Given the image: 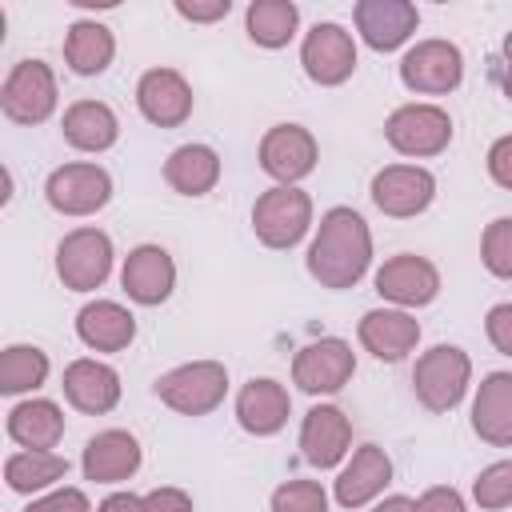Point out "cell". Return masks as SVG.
Returning <instances> with one entry per match:
<instances>
[{
    "label": "cell",
    "instance_id": "1",
    "mask_svg": "<svg viewBox=\"0 0 512 512\" xmlns=\"http://www.w3.org/2000/svg\"><path fill=\"white\" fill-rule=\"evenodd\" d=\"M304 268L328 292L356 288L372 268V228H368V220L348 204L328 208L320 216L316 232H312V244L304 252Z\"/></svg>",
    "mask_w": 512,
    "mask_h": 512
},
{
    "label": "cell",
    "instance_id": "2",
    "mask_svg": "<svg viewBox=\"0 0 512 512\" xmlns=\"http://www.w3.org/2000/svg\"><path fill=\"white\" fill-rule=\"evenodd\" d=\"M468 388H472V356L460 344H432L428 352L416 356L412 392L428 412L444 416V412L460 408Z\"/></svg>",
    "mask_w": 512,
    "mask_h": 512
},
{
    "label": "cell",
    "instance_id": "3",
    "mask_svg": "<svg viewBox=\"0 0 512 512\" xmlns=\"http://www.w3.org/2000/svg\"><path fill=\"white\" fill-rule=\"evenodd\" d=\"M312 216H316L312 196H308L300 184H296V188L272 184V188L260 192L256 204H252V232H256V240H260L264 248L288 252V248H296V244L312 232Z\"/></svg>",
    "mask_w": 512,
    "mask_h": 512
},
{
    "label": "cell",
    "instance_id": "4",
    "mask_svg": "<svg viewBox=\"0 0 512 512\" xmlns=\"http://www.w3.org/2000/svg\"><path fill=\"white\" fill-rule=\"evenodd\" d=\"M156 400L180 416H208L228 396V368L220 360H188L156 376Z\"/></svg>",
    "mask_w": 512,
    "mask_h": 512
},
{
    "label": "cell",
    "instance_id": "5",
    "mask_svg": "<svg viewBox=\"0 0 512 512\" xmlns=\"http://www.w3.org/2000/svg\"><path fill=\"white\" fill-rule=\"evenodd\" d=\"M452 116L440 104L428 100H412L388 112L384 120V140L392 152L408 156V160H432L452 144Z\"/></svg>",
    "mask_w": 512,
    "mask_h": 512
},
{
    "label": "cell",
    "instance_id": "6",
    "mask_svg": "<svg viewBox=\"0 0 512 512\" xmlns=\"http://www.w3.org/2000/svg\"><path fill=\"white\" fill-rule=\"evenodd\" d=\"M112 260H116L112 236L92 224L72 228L56 244V276L68 292H96L112 276Z\"/></svg>",
    "mask_w": 512,
    "mask_h": 512
},
{
    "label": "cell",
    "instance_id": "7",
    "mask_svg": "<svg viewBox=\"0 0 512 512\" xmlns=\"http://www.w3.org/2000/svg\"><path fill=\"white\" fill-rule=\"evenodd\" d=\"M60 104V88H56V72L44 60H16L0 84V112L12 124H44Z\"/></svg>",
    "mask_w": 512,
    "mask_h": 512
},
{
    "label": "cell",
    "instance_id": "8",
    "mask_svg": "<svg viewBox=\"0 0 512 512\" xmlns=\"http://www.w3.org/2000/svg\"><path fill=\"white\" fill-rule=\"evenodd\" d=\"M44 200L60 216H96L112 200V176L96 160H72L48 172Z\"/></svg>",
    "mask_w": 512,
    "mask_h": 512
},
{
    "label": "cell",
    "instance_id": "9",
    "mask_svg": "<svg viewBox=\"0 0 512 512\" xmlns=\"http://www.w3.org/2000/svg\"><path fill=\"white\" fill-rule=\"evenodd\" d=\"M400 84L416 96H448L464 84V52L440 36L416 40L400 56Z\"/></svg>",
    "mask_w": 512,
    "mask_h": 512
},
{
    "label": "cell",
    "instance_id": "10",
    "mask_svg": "<svg viewBox=\"0 0 512 512\" xmlns=\"http://www.w3.org/2000/svg\"><path fill=\"white\" fill-rule=\"evenodd\" d=\"M300 68L320 88L348 84L352 72H356V36L336 20L312 24L304 32V40H300Z\"/></svg>",
    "mask_w": 512,
    "mask_h": 512
},
{
    "label": "cell",
    "instance_id": "11",
    "mask_svg": "<svg viewBox=\"0 0 512 512\" xmlns=\"http://www.w3.org/2000/svg\"><path fill=\"white\" fill-rule=\"evenodd\" d=\"M376 296L388 304V308H428L436 296H440V268L428 260V256H416V252H396L388 256L376 276Z\"/></svg>",
    "mask_w": 512,
    "mask_h": 512
},
{
    "label": "cell",
    "instance_id": "12",
    "mask_svg": "<svg viewBox=\"0 0 512 512\" xmlns=\"http://www.w3.org/2000/svg\"><path fill=\"white\" fill-rule=\"evenodd\" d=\"M356 376V352L340 336H320L292 356V384L308 396H336Z\"/></svg>",
    "mask_w": 512,
    "mask_h": 512
},
{
    "label": "cell",
    "instance_id": "13",
    "mask_svg": "<svg viewBox=\"0 0 512 512\" xmlns=\"http://www.w3.org/2000/svg\"><path fill=\"white\" fill-rule=\"evenodd\" d=\"M256 160H260V172H264V176H272L276 184L296 188L304 176L316 172L320 144H316V136H312L304 124H272V128L260 136Z\"/></svg>",
    "mask_w": 512,
    "mask_h": 512
},
{
    "label": "cell",
    "instance_id": "14",
    "mask_svg": "<svg viewBox=\"0 0 512 512\" xmlns=\"http://www.w3.org/2000/svg\"><path fill=\"white\" fill-rule=\"evenodd\" d=\"M372 204L392 220H412L432 208L436 200V176L424 164H384L372 176L368 188Z\"/></svg>",
    "mask_w": 512,
    "mask_h": 512
},
{
    "label": "cell",
    "instance_id": "15",
    "mask_svg": "<svg viewBox=\"0 0 512 512\" xmlns=\"http://www.w3.org/2000/svg\"><path fill=\"white\" fill-rule=\"evenodd\" d=\"M136 108L152 128H180L192 116L196 96L180 68L156 64V68L140 72V80H136Z\"/></svg>",
    "mask_w": 512,
    "mask_h": 512
},
{
    "label": "cell",
    "instance_id": "16",
    "mask_svg": "<svg viewBox=\"0 0 512 512\" xmlns=\"http://www.w3.org/2000/svg\"><path fill=\"white\" fill-rule=\"evenodd\" d=\"M300 456L316 472H332L352 456V420L336 404H312L300 420Z\"/></svg>",
    "mask_w": 512,
    "mask_h": 512
},
{
    "label": "cell",
    "instance_id": "17",
    "mask_svg": "<svg viewBox=\"0 0 512 512\" xmlns=\"http://www.w3.org/2000/svg\"><path fill=\"white\" fill-rule=\"evenodd\" d=\"M352 24L372 52H396L416 36L420 8L412 0H356Z\"/></svg>",
    "mask_w": 512,
    "mask_h": 512
},
{
    "label": "cell",
    "instance_id": "18",
    "mask_svg": "<svg viewBox=\"0 0 512 512\" xmlns=\"http://www.w3.org/2000/svg\"><path fill=\"white\" fill-rule=\"evenodd\" d=\"M120 288L140 308H160L176 288V260L160 244H136L120 264Z\"/></svg>",
    "mask_w": 512,
    "mask_h": 512
},
{
    "label": "cell",
    "instance_id": "19",
    "mask_svg": "<svg viewBox=\"0 0 512 512\" xmlns=\"http://www.w3.org/2000/svg\"><path fill=\"white\" fill-rule=\"evenodd\" d=\"M388 484H392V456L380 444H360L340 464L332 480V496L340 508H368L384 496Z\"/></svg>",
    "mask_w": 512,
    "mask_h": 512
},
{
    "label": "cell",
    "instance_id": "20",
    "mask_svg": "<svg viewBox=\"0 0 512 512\" xmlns=\"http://www.w3.org/2000/svg\"><path fill=\"white\" fill-rule=\"evenodd\" d=\"M356 340L364 352H372L380 364H400L420 344V320L404 308H368L356 324Z\"/></svg>",
    "mask_w": 512,
    "mask_h": 512
},
{
    "label": "cell",
    "instance_id": "21",
    "mask_svg": "<svg viewBox=\"0 0 512 512\" xmlns=\"http://www.w3.org/2000/svg\"><path fill=\"white\" fill-rule=\"evenodd\" d=\"M144 464V448L128 428H104L96 432L80 452V472L92 484H120L132 480Z\"/></svg>",
    "mask_w": 512,
    "mask_h": 512
},
{
    "label": "cell",
    "instance_id": "22",
    "mask_svg": "<svg viewBox=\"0 0 512 512\" xmlns=\"http://www.w3.org/2000/svg\"><path fill=\"white\" fill-rule=\"evenodd\" d=\"M64 400L84 416H104L120 404V372L96 356H80L60 376Z\"/></svg>",
    "mask_w": 512,
    "mask_h": 512
},
{
    "label": "cell",
    "instance_id": "23",
    "mask_svg": "<svg viewBox=\"0 0 512 512\" xmlns=\"http://www.w3.org/2000/svg\"><path fill=\"white\" fill-rule=\"evenodd\" d=\"M292 416V396L280 380L272 376H252L240 392H236V424L256 436V440H268L276 436Z\"/></svg>",
    "mask_w": 512,
    "mask_h": 512
},
{
    "label": "cell",
    "instance_id": "24",
    "mask_svg": "<svg viewBox=\"0 0 512 512\" xmlns=\"http://www.w3.org/2000/svg\"><path fill=\"white\" fill-rule=\"evenodd\" d=\"M472 432L492 448H512V372H488L476 384Z\"/></svg>",
    "mask_w": 512,
    "mask_h": 512
},
{
    "label": "cell",
    "instance_id": "25",
    "mask_svg": "<svg viewBox=\"0 0 512 512\" xmlns=\"http://www.w3.org/2000/svg\"><path fill=\"white\" fill-rule=\"evenodd\" d=\"M60 136L68 148L100 156L120 140V116L104 100H76L60 116Z\"/></svg>",
    "mask_w": 512,
    "mask_h": 512
},
{
    "label": "cell",
    "instance_id": "26",
    "mask_svg": "<svg viewBox=\"0 0 512 512\" xmlns=\"http://www.w3.org/2000/svg\"><path fill=\"white\" fill-rule=\"evenodd\" d=\"M76 336L92 352H124L136 340V316L120 300H88L76 312Z\"/></svg>",
    "mask_w": 512,
    "mask_h": 512
},
{
    "label": "cell",
    "instance_id": "27",
    "mask_svg": "<svg viewBox=\"0 0 512 512\" xmlns=\"http://www.w3.org/2000/svg\"><path fill=\"white\" fill-rule=\"evenodd\" d=\"M8 436L12 444L20 448H32V452H52L64 436V412L56 400H44V396H28L20 404L8 408Z\"/></svg>",
    "mask_w": 512,
    "mask_h": 512
},
{
    "label": "cell",
    "instance_id": "28",
    "mask_svg": "<svg viewBox=\"0 0 512 512\" xmlns=\"http://www.w3.org/2000/svg\"><path fill=\"white\" fill-rule=\"evenodd\" d=\"M164 184L180 196H208L220 184V152L212 144H180L164 160Z\"/></svg>",
    "mask_w": 512,
    "mask_h": 512
},
{
    "label": "cell",
    "instance_id": "29",
    "mask_svg": "<svg viewBox=\"0 0 512 512\" xmlns=\"http://www.w3.org/2000/svg\"><path fill=\"white\" fill-rule=\"evenodd\" d=\"M116 60V36L100 20H72L64 32V64L76 76H100Z\"/></svg>",
    "mask_w": 512,
    "mask_h": 512
},
{
    "label": "cell",
    "instance_id": "30",
    "mask_svg": "<svg viewBox=\"0 0 512 512\" xmlns=\"http://www.w3.org/2000/svg\"><path fill=\"white\" fill-rule=\"evenodd\" d=\"M244 32L256 48H288L292 36L300 32V8L296 0H252L244 8Z\"/></svg>",
    "mask_w": 512,
    "mask_h": 512
},
{
    "label": "cell",
    "instance_id": "31",
    "mask_svg": "<svg viewBox=\"0 0 512 512\" xmlns=\"http://www.w3.org/2000/svg\"><path fill=\"white\" fill-rule=\"evenodd\" d=\"M68 476V460L60 452H32V448H20L4 460V484L8 492L16 496H32V492H44V488H56L60 480Z\"/></svg>",
    "mask_w": 512,
    "mask_h": 512
},
{
    "label": "cell",
    "instance_id": "32",
    "mask_svg": "<svg viewBox=\"0 0 512 512\" xmlns=\"http://www.w3.org/2000/svg\"><path fill=\"white\" fill-rule=\"evenodd\" d=\"M52 364H48V352L36 348V344H8L0 352V392L4 396H24V392H36L44 380H48Z\"/></svg>",
    "mask_w": 512,
    "mask_h": 512
},
{
    "label": "cell",
    "instance_id": "33",
    "mask_svg": "<svg viewBox=\"0 0 512 512\" xmlns=\"http://www.w3.org/2000/svg\"><path fill=\"white\" fill-rule=\"evenodd\" d=\"M480 264L496 280H512V216H496L480 236Z\"/></svg>",
    "mask_w": 512,
    "mask_h": 512
},
{
    "label": "cell",
    "instance_id": "34",
    "mask_svg": "<svg viewBox=\"0 0 512 512\" xmlns=\"http://www.w3.org/2000/svg\"><path fill=\"white\" fill-rule=\"evenodd\" d=\"M472 500L484 512L512 508V460H492L488 468H480L472 480Z\"/></svg>",
    "mask_w": 512,
    "mask_h": 512
},
{
    "label": "cell",
    "instance_id": "35",
    "mask_svg": "<svg viewBox=\"0 0 512 512\" xmlns=\"http://www.w3.org/2000/svg\"><path fill=\"white\" fill-rule=\"evenodd\" d=\"M272 512H328V492L320 480H284L272 488Z\"/></svg>",
    "mask_w": 512,
    "mask_h": 512
},
{
    "label": "cell",
    "instance_id": "36",
    "mask_svg": "<svg viewBox=\"0 0 512 512\" xmlns=\"http://www.w3.org/2000/svg\"><path fill=\"white\" fill-rule=\"evenodd\" d=\"M24 512H92V504H88L84 488H68L64 484V488H48L36 500H28Z\"/></svg>",
    "mask_w": 512,
    "mask_h": 512
},
{
    "label": "cell",
    "instance_id": "37",
    "mask_svg": "<svg viewBox=\"0 0 512 512\" xmlns=\"http://www.w3.org/2000/svg\"><path fill=\"white\" fill-rule=\"evenodd\" d=\"M484 336L500 356H512V304H492L484 312Z\"/></svg>",
    "mask_w": 512,
    "mask_h": 512
},
{
    "label": "cell",
    "instance_id": "38",
    "mask_svg": "<svg viewBox=\"0 0 512 512\" xmlns=\"http://www.w3.org/2000/svg\"><path fill=\"white\" fill-rule=\"evenodd\" d=\"M412 512H468L464 492L452 484H432L412 500Z\"/></svg>",
    "mask_w": 512,
    "mask_h": 512
},
{
    "label": "cell",
    "instance_id": "39",
    "mask_svg": "<svg viewBox=\"0 0 512 512\" xmlns=\"http://www.w3.org/2000/svg\"><path fill=\"white\" fill-rule=\"evenodd\" d=\"M484 168H488V180L504 192H512V132L508 136H496L488 144V156H484Z\"/></svg>",
    "mask_w": 512,
    "mask_h": 512
},
{
    "label": "cell",
    "instance_id": "40",
    "mask_svg": "<svg viewBox=\"0 0 512 512\" xmlns=\"http://www.w3.org/2000/svg\"><path fill=\"white\" fill-rule=\"evenodd\" d=\"M172 8L188 24H216L232 12V0H172Z\"/></svg>",
    "mask_w": 512,
    "mask_h": 512
},
{
    "label": "cell",
    "instance_id": "41",
    "mask_svg": "<svg viewBox=\"0 0 512 512\" xmlns=\"http://www.w3.org/2000/svg\"><path fill=\"white\" fill-rule=\"evenodd\" d=\"M144 504H148V512H192V496L176 484H160V488L144 492Z\"/></svg>",
    "mask_w": 512,
    "mask_h": 512
},
{
    "label": "cell",
    "instance_id": "42",
    "mask_svg": "<svg viewBox=\"0 0 512 512\" xmlns=\"http://www.w3.org/2000/svg\"><path fill=\"white\" fill-rule=\"evenodd\" d=\"M96 512H148V504H144V496H136V492H108V496L96 504Z\"/></svg>",
    "mask_w": 512,
    "mask_h": 512
},
{
    "label": "cell",
    "instance_id": "43",
    "mask_svg": "<svg viewBox=\"0 0 512 512\" xmlns=\"http://www.w3.org/2000/svg\"><path fill=\"white\" fill-rule=\"evenodd\" d=\"M500 84H504V96L512 100V32H504V44H500Z\"/></svg>",
    "mask_w": 512,
    "mask_h": 512
},
{
    "label": "cell",
    "instance_id": "44",
    "mask_svg": "<svg viewBox=\"0 0 512 512\" xmlns=\"http://www.w3.org/2000/svg\"><path fill=\"white\" fill-rule=\"evenodd\" d=\"M368 512H412L408 496H380L376 504H368Z\"/></svg>",
    "mask_w": 512,
    "mask_h": 512
}]
</instances>
